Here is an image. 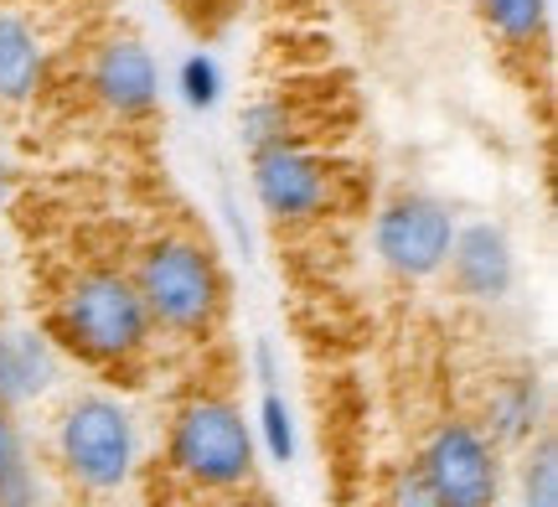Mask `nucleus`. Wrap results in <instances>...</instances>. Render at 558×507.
Instances as JSON below:
<instances>
[{"label":"nucleus","mask_w":558,"mask_h":507,"mask_svg":"<svg viewBox=\"0 0 558 507\" xmlns=\"http://www.w3.org/2000/svg\"><path fill=\"white\" fill-rule=\"evenodd\" d=\"M52 461L73 492L114 497L135 482L140 461H145L140 414L109 388H83L52 420Z\"/></svg>","instance_id":"nucleus-4"},{"label":"nucleus","mask_w":558,"mask_h":507,"mask_svg":"<svg viewBox=\"0 0 558 507\" xmlns=\"http://www.w3.org/2000/svg\"><path fill=\"white\" fill-rule=\"evenodd\" d=\"M254 378H259V388L279 384V358H275V342H269V337L254 342Z\"/></svg>","instance_id":"nucleus-20"},{"label":"nucleus","mask_w":558,"mask_h":507,"mask_svg":"<svg viewBox=\"0 0 558 507\" xmlns=\"http://www.w3.org/2000/svg\"><path fill=\"white\" fill-rule=\"evenodd\" d=\"M177 94L192 114H213L228 94V79H222V62L213 52H186L177 68Z\"/></svg>","instance_id":"nucleus-18"},{"label":"nucleus","mask_w":558,"mask_h":507,"mask_svg":"<svg viewBox=\"0 0 558 507\" xmlns=\"http://www.w3.org/2000/svg\"><path fill=\"white\" fill-rule=\"evenodd\" d=\"M248 186L264 218L279 228H316L341 207V171L316 145H269L248 156Z\"/></svg>","instance_id":"nucleus-6"},{"label":"nucleus","mask_w":558,"mask_h":507,"mask_svg":"<svg viewBox=\"0 0 558 507\" xmlns=\"http://www.w3.org/2000/svg\"><path fill=\"white\" fill-rule=\"evenodd\" d=\"M476 11L507 52H538L548 41V0H476Z\"/></svg>","instance_id":"nucleus-13"},{"label":"nucleus","mask_w":558,"mask_h":507,"mask_svg":"<svg viewBox=\"0 0 558 507\" xmlns=\"http://www.w3.org/2000/svg\"><path fill=\"white\" fill-rule=\"evenodd\" d=\"M445 275H450L460 301H476V305L507 301L512 285H518V249L507 239V228L460 224L456 244H450V259H445Z\"/></svg>","instance_id":"nucleus-9"},{"label":"nucleus","mask_w":558,"mask_h":507,"mask_svg":"<svg viewBox=\"0 0 558 507\" xmlns=\"http://www.w3.org/2000/svg\"><path fill=\"white\" fill-rule=\"evenodd\" d=\"M160 471L192 497H243L259 471L254 425L228 394H186L166 420Z\"/></svg>","instance_id":"nucleus-3"},{"label":"nucleus","mask_w":558,"mask_h":507,"mask_svg":"<svg viewBox=\"0 0 558 507\" xmlns=\"http://www.w3.org/2000/svg\"><path fill=\"white\" fill-rule=\"evenodd\" d=\"M456 228L460 218L450 213V203H439L429 192H393L373 213V254L403 285L435 280V275H445Z\"/></svg>","instance_id":"nucleus-7"},{"label":"nucleus","mask_w":558,"mask_h":507,"mask_svg":"<svg viewBox=\"0 0 558 507\" xmlns=\"http://www.w3.org/2000/svg\"><path fill=\"white\" fill-rule=\"evenodd\" d=\"M239 135H243V145H248V156H254V150H269V145H295V141L311 145L305 120L295 114V104L284 99V94H269V99L248 104L239 114Z\"/></svg>","instance_id":"nucleus-15"},{"label":"nucleus","mask_w":558,"mask_h":507,"mask_svg":"<svg viewBox=\"0 0 558 507\" xmlns=\"http://www.w3.org/2000/svg\"><path fill=\"white\" fill-rule=\"evenodd\" d=\"M145 316L156 326V337L171 342H207L228 316V269L218 249L197 233H156L145 239L130 264Z\"/></svg>","instance_id":"nucleus-2"},{"label":"nucleus","mask_w":558,"mask_h":507,"mask_svg":"<svg viewBox=\"0 0 558 507\" xmlns=\"http://www.w3.org/2000/svg\"><path fill=\"white\" fill-rule=\"evenodd\" d=\"M47 88V37L21 11H0V109H26Z\"/></svg>","instance_id":"nucleus-12"},{"label":"nucleus","mask_w":558,"mask_h":507,"mask_svg":"<svg viewBox=\"0 0 558 507\" xmlns=\"http://www.w3.org/2000/svg\"><path fill=\"white\" fill-rule=\"evenodd\" d=\"M243 507H269V503H264V497H248V503H243Z\"/></svg>","instance_id":"nucleus-21"},{"label":"nucleus","mask_w":558,"mask_h":507,"mask_svg":"<svg viewBox=\"0 0 558 507\" xmlns=\"http://www.w3.org/2000/svg\"><path fill=\"white\" fill-rule=\"evenodd\" d=\"M47 337L58 342L62 358L94 367V373H135L156 347V326L145 316L130 269L83 264L52 295Z\"/></svg>","instance_id":"nucleus-1"},{"label":"nucleus","mask_w":558,"mask_h":507,"mask_svg":"<svg viewBox=\"0 0 558 507\" xmlns=\"http://www.w3.org/2000/svg\"><path fill=\"white\" fill-rule=\"evenodd\" d=\"M383 507H439V503L424 492V482H418L414 471H399L388 482V492H383Z\"/></svg>","instance_id":"nucleus-19"},{"label":"nucleus","mask_w":558,"mask_h":507,"mask_svg":"<svg viewBox=\"0 0 558 507\" xmlns=\"http://www.w3.org/2000/svg\"><path fill=\"white\" fill-rule=\"evenodd\" d=\"M476 425L501 450H522L533 446L538 435H548V384H543V373H533V367L501 373L497 384L486 388V399H481Z\"/></svg>","instance_id":"nucleus-10"},{"label":"nucleus","mask_w":558,"mask_h":507,"mask_svg":"<svg viewBox=\"0 0 558 507\" xmlns=\"http://www.w3.org/2000/svg\"><path fill=\"white\" fill-rule=\"evenodd\" d=\"M254 446L275 461V467H290L300 456V430H295V409L279 388H264L259 409H254Z\"/></svg>","instance_id":"nucleus-16"},{"label":"nucleus","mask_w":558,"mask_h":507,"mask_svg":"<svg viewBox=\"0 0 558 507\" xmlns=\"http://www.w3.org/2000/svg\"><path fill=\"white\" fill-rule=\"evenodd\" d=\"M83 83H88V99L99 104L109 120L140 124L160 109L156 52L140 37H130V32H114V37L94 41L88 68H83Z\"/></svg>","instance_id":"nucleus-8"},{"label":"nucleus","mask_w":558,"mask_h":507,"mask_svg":"<svg viewBox=\"0 0 558 507\" xmlns=\"http://www.w3.org/2000/svg\"><path fill=\"white\" fill-rule=\"evenodd\" d=\"M424 492L439 507H501L507 503V450L471 420L445 414L424 430L414 461H409Z\"/></svg>","instance_id":"nucleus-5"},{"label":"nucleus","mask_w":558,"mask_h":507,"mask_svg":"<svg viewBox=\"0 0 558 507\" xmlns=\"http://www.w3.org/2000/svg\"><path fill=\"white\" fill-rule=\"evenodd\" d=\"M518 507H558V446H554V435H538L533 446H522Z\"/></svg>","instance_id":"nucleus-17"},{"label":"nucleus","mask_w":558,"mask_h":507,"mask_svg":"<svg viewBox=\"0 0 558 507\" xmlns=\"http://www.w3.org/2000/svg\"><path fill=\"white\" fill-rule=\"evenodd\" d=\"M41 503V482L32 467V446H26V430L11 409H0V507H37Z\"/></svg>","instance_id":"nucleus-14"},{"label":"nucleus","mask_w":558,"mask_h":507,"mask_svg":"<svg viewBox=\"0 0 558 507\" xmlns=\"http://www.w3.org/2000/svg\"><path fill=\"white\" fill-rule=\"evenodd\" d=\"M58 378H62V352L47 331L0 322V409L21 414L26 405L47 399L58 388Z\"/></svg>","instance_id":"nucleus-11"}]
</instances>
